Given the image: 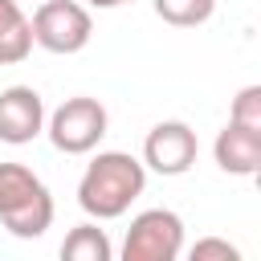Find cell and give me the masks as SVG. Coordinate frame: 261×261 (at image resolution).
I'll return each instance as SVG.
<instances>
[{
    "mask_svg": "<svg viewBox=\"0 0 261 261\" xmlns=\"http://www.w3.org/2000/svg\"><path fill=\"white\" fill-rule=\"evenodd\" d=\"M151 4H155V16L175 29H196L216 12V0H151Z\"/></svg>",
    "mask_w": 261,
    "mask_h": 261,
    "instance_id": "obj_11",
    "label": "cell"
},
{
    "mask_svg": "<svg viewBox=\"0 0 261 261\" xmlns=\"http://www.w3.org/2000/svg\"><path fill=\"white\" fill-rule=\"evenodd\" d=\"M0 224L20 241H33L53 224V196L24 163H0Z\"/></svg>",
    "mask_w": 261,
    "mask_h": 261,
    "instance_id": "obj_2",
    "label": "cell"
},
{
    "mask_svg": "<svg viewBox=\"0 0 261 261\" xmlns=\"http://www.w3.org/2000/svg\"><path fill=\"white\" fill-rule=\"evenodd\" d=\"M192 261H241V253H237V245H228L220 237H204L192 245Z\"/></svg>",
    "mask_w": 261,
    "mask_h": 261,
    "instance_id": "obj_13",
    "label": "cell"
},
{
    "mask_svg": "<svg viewBox=\"0 0 261 261\" xmlns=\"http://www.w3.org/2000/svg\"><path fill=\"white\" fill-rule=\"evenodd\" d=\"M212 155H216V167L228 171V175H257L261 171V130L228 122L216 135Z\"/></svg>",
    "mask_w": 261,
    "mask_h": 261,
    "instance_id": "obj_8",
    "label": "cell"
},
{
    "mask_svg": "<svg viewBox=\"0 0 261 261\" xmlns=\"http://www.w3.org/2000/svg\"><path fill=\"white\" fill-rule=\"evenodd\" d=\"M106 126H110L106 106H102L98 98H90V94H77V98H65V102L49 114L45 135H49V143H53L61 155H90V151L102 143Z\"/></svg>",
    "mask_w": 261,
    "mask_h": 261,
    "instance_id": "obj_3",
    "label": "cell"
},
{
    "mask_svg": "<svg viewBox=\"0 0 261 261\" xmlns=\"http://www.w3.org/2000/svg\"><path fill=\"white\" fill-rule=\"evenodd\" d=\"M147 188V167L126 151H98L77 179V204L94 220H118Z\"/></svg>",
    "mask_w": 261,
    "mask_h": 261,
    "instance_id": "obj_1",
    "label": "cell"
},
{
    "mask_svg": "<svg viewBox=\"0 0 261 261\" xmlns=\"http://www.w3.org/2000/svg\"><path fill=\"white\" fill-rule=\"evenodd\" d=\"M196 130L179 118H167V122H155L143 139V167H151L155 175H184L192 171L196 163Z\"/></svg>",
    "mask_w": 261,
    "mask_h": 261,
    "instance_id": "obj_6",
    "label": "cell"
},
{
    "mask_svg": "<svg viewBox=\"0 0 261 261\" xmlns=\"http://www.w3.org/2000/svg\"><path fill=\"white\" fill-rule=\"evenodd\" d=\"M228 122H241V126H253V130H261V86H245V90L232 98Z\"/></svg>",
    "mask_w": 261,
    "mask_h": 261,
    "instance_id": "obj_12",
    "label": "cell"
},
{
    "mask_svg": "<svg viewBox=\"0 0 261 261\" xmlns=\"http://www.w3.org/2000/svg\"><path fill=\"white\" fill-rule=\"evenodd\" d=\"M61 257H65V261H110L114 249H110V237H106L98 224H77V228L61 241Z\"/></svg>",
    "mask_w": 261,
    "mask_h": 261,
    "instance_id": "obj_10",
    "label": "cell"
},
{
    "mask_svg": "<svg viewBox=\"0 0 261 261\" xmlns=\"http://www.w3.org/2000/svg\"><path fill=\"white\" fill-rule=\"evenodd\" d=\"M184 253V220L171 208H147L122 237V261H175Z\"/></svg>",
    "mask_w": 261,
    "mask_h": 261,
    "instance_id": "obj_5",
    "label": "cell"
},
{
    "mask_svg": "<svg viewBox=\"0 0 261 261\" xmlns=\"http://www.w3.org/2000/svg\"><path fill=\"white\" fill-rule=\"evenodd\" d=\"M90 8H118V4H135V0H86Z\"/></svg>",
    "mask_w": 261,
    "mask_h": 261,
    "instance_id": "obj_14",
    "label": "cell"
},
{
    "mask_svg": "<svg viewBox=\"0 0 261 261\" xmlns=\"http://www.w3.org/2000/svg\"><path fill=\"white\" fill-rule=\"evenodd\" d=\"M45 130V102L33 86L0 90V143L24 147Z\"/></svg>",
    "mask_w": 261,
    "mask_h": 261,
    "instance_id": "obj_7",
    "label": "cell"
},
{
    "mask_svg": "<svg viewBox=\"0 0 261 261\" xmlns=\"http://www.w3.org/2000/svg\"><path fill=\"white\" fill-rule=\"evenodd\" d=\"M33 53V24L16 0H0V65H16Z\"/></svg>",
    "mask_w": 261,
    "mask_h": 261,
    "instance_id": "obj_9",
    "label": "cell"
},
{
    "mask_svg": "<svg viewBox=\"0 0 261 261\" xmlns=\"http://www.w3.org/2000/svg\"><path fill=\"white\" fill-rule=\"evenodd\" d=\"M33 45L49 49V53H82L94 37V20L90 8L77 0H41V8L33 12Z\"/></svg>",
    "mask_w": 261,
    "mask_h": 261,
    "instance_id": "obj_4",
    "label": "cell"
}]
</instances>
